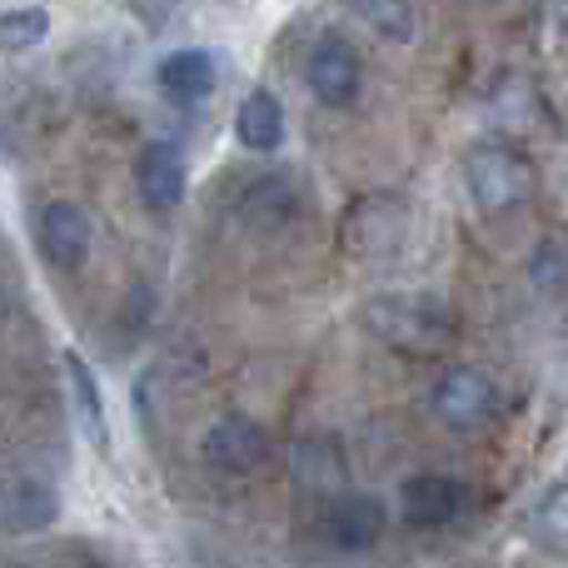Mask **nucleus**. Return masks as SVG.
<instances>
[{
	"label": "nucleus",
	"mask_w": 568,
	"mask_h": 568,
	"mask_svg": "<svg viewBox=\"0 0 568 568\" xmlns=\"http://www.w3.org/2000/svg\"><path fill=\"white\" fill-rule=\"evenodd\" d=\"M364 329L399 354H444L459 344V310L429 290H384L359 310Z\"/></svg>",
	"instance_id": "obj_1"
},
{
	"label": "nucleus",
	"mask_w": 568,
	"mask_h": 568,
	"mask_svg": "<svg viewBox=\"0 0 568 568\" xmlns=\"http://www.w3.org/2000/svg\"><path fill=\"white\" fill-rule=\"evenodd\" d=\"M464 190L484 215H509V210H524L534 200L539 165L514 140H479L464 160Z\"/></svg>",
	"instance_id": "obj_2"
},
{
	"label": "nucleus",
	"mask_w": 568,
	"mask_h": 568,
	"mask_svg": "<svg viewBox=\"0 0 568 568\" xmlns=\"http://www.w3.org/2000/svg\"><path fill=\"white\" fill-rule=\"evenodd\" d=\"M339 240L359 265H394L414 245V205L404 195H359L344 210Z\"/></svg>",
	"instance_id": "obj_3"
},
{
	"label": "nucleus",
	"mask_w": 568,
	"mask_h": 568,
	"mask_svg": "<svg viewBox=\"0 0 568 568\" xmlns=\"http://www.w3.org/2000/svg\"><path fill=\"white\" fill-rule=\"evenodd\" d=\"M429 404L444 429L479 434V429H489L494 414H499V384H494V374L479 369V364H454V369H444L439 379H434Z\"/></svg>",
	"instance_id": "obj_4"
},
{
	"label": "nucleus",
	"mask_w": 568,
	"mask_h": 568,
	"mask_svg": "<svg viewBox=\"0 0 568 568\" xmlns=\"http://www.w3.org/2000/svg\"><path fill=\"white\" fill-rule=\"evenodd\" d=\"M474 504V489L454 474H414V479L399 484V519L419 534H434V529H449L469 514Z\"/></svg>",
	"instance_id": "obj_5"
},
{
	"label": "nucleus",
	"mask_w": 568,
	"mask_h": 568,
	"mask_svg": "<svg viewBox=\"0 0 568 568\" xmlns=\"http://www.w3.org/2000/svg\"><path fill=\"white\" fill-rule=\"evenodd\" d=\"M200 454H205V464L220 474H260L270 464V454H275V439H270V429L260 419H250V414H225V419H215L205 429Z\"/></svg>",
	"instance_id": "obj_6"
},
{
	"label": "nucleus",
	"mask_w": 568,
	"mask_h": 568,
	"mask_svg": "<svg viewBox=\"0 0 568 568\" xmlns=\"http://www.w3.org/2000/svg\"><path fill=\"white\" fill-rule=\"evenodd\" d=\"M304 85L314 90V100L329 110H344L359 100V85H364V60L354 50L349 36H320L304 60Z\"/></svg>",
	"instance_id": "obj_7"
},
{
	"label": "nucleus",
	"mask_w": 568,
	"mask_h": 568,
	"mask_svg": "<svg viewBox=\"0 0 568 568\" xmlns=\"http://www.w3.org/2000/svg\"><path fill=\"white\" fill-rule=\"evenodd\" d=\"M384 524H389V509H384L374 494H329L320 509V539L339 554H364L384 539Z\"/></svg>",
	"instance_id": "obj_8"
},
{
	"label": "nucleus",
	"mask_w": 568,
	"mask_h": 568,
	"mask_svg": "<svg viewBox=\"0 0 568 568\" xmlns=\"http://www.w3.org/2000/svg\"><path fill=\"white\" fill-rule=\"evenodd\" d=\"M185 185H190V165L175 140H150L135 155V195L150 215H175L185 205Z\"/></svg>",
	"instance_id": "obj_9"
},
{
	"label": "nucleus",
	"mask_w": 568,
	"mask_h": 568,
	"mask_svg": "<svg viewBox=\"0 0 568 568\" xmlns=\"http://www.w3.org/2000/svg\"><path fill=\"white\" fill-rule=\"evenodd\" d=\"M36 240H40V255L60 270H80L90 260V245H95V225L90 215L75 205V200H50L40 210V225H36Z\"/></svg>",
	"instance_id": "obj_10"
},
{
	"label": "nucleus",
	"mask_w": 568,
	"mask_h": 568,
	"mask_svg": "<svg viewBox=\"0 0 568 568\" xmlns=\"http://www.w3.org/2000/svg\"><path fill=\"white\" fill-rule=\"evenodd\" d=\"M60 519V494L36 474L0 479V529L6 534H45Z\"/></svg>",
	"instance_id": "obj_11"
},
{
	"label": "nucleus",
	"mask_w": 568,
	"mask_h": 568,
	"mask_svg": "<svg viewBox=\"0 0 568 568\" xmlns=\"http://www.w3.org/2000/svg\"><path fill=\"white\" fill-rule=\"evenodd\" d=\"M155 80L170 100H180V105H200V100H210L215 85H220V60L200 45L170 50V55L155 65Z\"/></svg>",
	"instance_id": "obj_12"
},
{
	"label": "nucleus",
	"mask_w": 568,
	"mask_h": 568,
	"mask_svg": "<svg viewBox=\"0 0 568 568\" xmlns=\"http://www.w3.org/2000/svg\"><path fill=\"white\" fill-rule=\"evenodd\" d=\"M235 210H240V220H250V225H260V230H284L300 220L304 200L290 175H255L240 190Z\"/></svg>",
	"instance_id": "obj_13"
},
{
	"label": "nucleus",
	"mask_w": 568,
	"mask_h": 568,
	"mask_svg": "<svg viewBox=\"0 0 568 568\" xmlns=\"http://www.w3.org/2000/svg\"><path fill=\"white\" fill-rule=\"evenodd\" d=\"M284 130H290V120H284V105L275 90H250L245 100H240L235 110V140L245 150H255V155H275L284 145Z\"/></svg>",
	"instance_id": "obj_14"
},
{
	"label": "nucleus",
	"mask_w": 568,
	"mask_h": 568,
	"mask_svg": "<svg viewBox=\"0 0 568 568\" xmlns=\"http://www.w3.org/2000/svg\"><path fill=\"white\" fill-rule=\"evenodd\" d=\"M60 359H65V379H70L75 414H80V429H85V439L95 444L100 454H110V414H105V394H100L95 369L85 364V354L80 349H65Z\"/></svg>",
	"instance_id": "obj_15"
},
{
	"label": "nucleus",
	"mask_w": 568,
	"mask_h": 568,
	"mask_svg": "<svg viewBox=\"0 0 568 568\" xmlns=\"http://www.w3.org/2000/svg\"><path fill=\"white\" fill-rule=\"evenodd\" d=\"M294 479L310 484V489H324V494H339L344 484V454L329 434H314V439H300L294 444Z\"/></svg>",
	"instance_id": "obj_16"
},
{
	"label": "nucleus",
	"mask_w": 568,
	"mask_h": 568,
	"mask_svg": "<svg viewBox=\"0 0 568 568\" xmlns=\"http://www.w3.org/2000/svg\"><path fill=\"white\" fill-rule=\"evenodd\" d=\"M349 10L389 45H409L419 36V10L414 0H349Z\"/></svg>",
	"instance_id": "obj_17"
},
{
	"label": "nucleus",
	"mask_w": 568,
	"mask_h": 568,
	"mask_svg": "<svg viewBox=\"0 0 568 568\" xmlns=\"http://www.w3.org/2000/svg\"><path fill=\"white\" fill-rule=\"evenodd\" d=\"M50 36V10L45 6H16L0 10V55H26Z\"/></svg>",
	"instance_id": "obj_18"
},
{
	"label": "nucleus",
	"mask_w": 568,
	"mask_h": 568,
	"mask_svg": "<svg viewBox=\"0 0 568 568\" xmlns=\"http://www.w3.org/2000/svg\"><path fill=\"white\" fill-rule=\"evenodd\" d=\"M529 534L544 549H568V484H554L534 499L529 509Z\"/></svg>",
	"instance_id": "obj_19"
},
{
	"label": "nucleus",
	"mask_w": 568,
	"mask_h": 568,
	"mask_svg": "<svg viewBox=\"0 0 568 568\" xmlns=\"http://www.w3.org/2000/svg\"><path fill=\"white\" fill-rule=\"evenodd\" d=\"M534 284L549 294L568 290V250L559 245V240H544L539 250H534Z\"/></svg>",
	"instance_id": "obj_20"
},
{
	"label": "nucleus",
	"mask_w": 568,
	"mask_h": 568,
	"mask_svg": "<svg viewBox=\"0 0 568 568\" xmlns=\"http://www.w3.org/2000/svg\"><path fill=\"white\" fill-rule=\"evenodd\" d=\"M175 6H180V0H130V10H135V16L145 20L150 30H160V26H165V20H170V10H175Z\"/></svg>",
	"instance_id": "obj_21"
},
{
	"label": "nucleus",
	"mask_w": 568,
	"mask_h": 568,
	"mask_svg": "<svg viewBox=\"0 0 568 568\" xmlns=\"http://www.w3.org/2000/svg\"><path fill=\"white\" fill-rule=\"evenodd\" d=\"M539 16H544V26L568 30V0H539Z\"/></svg>",
	"instance_id": "obj_22"
}]
</instances>
